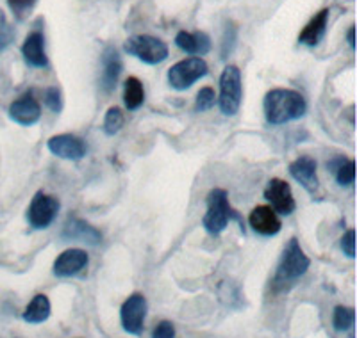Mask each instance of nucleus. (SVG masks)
Masks as SVG:
<instances>
[{"label":"nucleus","instance_id":"1","mask_svg":"<svg viewBox=\"0 0 357 338\" xmlns=\"http://www.w3.org/2000/svg\"><path fill=\"white\" fill-rule=\"evenodd\" d=\"M263 107L268 123L279 127L289 121L301 120L307 111V102L295 89L275 88L266 93Z\"/></svg>","mask_w":357,"mask_h":338},{"label":"nucleus","instance_id":"2","mask_svg":"<svg viewBox=\"0 0 357 338\" xmlns=\"http://www.w3.org/2000/svg\"><path fill=\"white\" fill-rule=\"evenodd\" d=\"M232 219L241 221L240 214L236 212L229 203L227 191L222 189V187L209 191V194H207V212L202 219V226L206 228L207 234L216 237L227 228Z\"/></svg>","mask_w":357,"mask_h":338},{"label":"nucleus","instance_id":"3","mask_svg":"<svg viewBox=\"0 0 357 338\" xmlns=\"http://www.w3.org/2000/svg\"><path fill=\"white\" fill-rule=\"evenodd\" d=\"M309 266H311V260L301 248V242L296 241L295 237L289 239L284 251H282V257H280L279 267H277L275 285H286V283L296 282L301 276L307 273Z\"/></svg>","mask_w":357,"mask_h":338},{"label":"nucleus","instance_id":"4","mask_svg":"<svg viewBox=\"0 0 357 338\" xmlns=\"http://www.w3.org/2000/svg\"><path fill=\"white\" fill-rule=\"evenodd\" d=\"M241 100H243V86H241L240 68L234 65L225 66L220 75V111L225 116H234L240 111Z\"/></svg>","mask_w":357,"mask_h":338},{"label":"nucleus","instance_id":"5","mask_svg":"<svg viewBox=\"0 0 357 338\" xmlns=\"http://www.w3.org/2000/svg\"><path fill=\"white\" fill-rule=\"evenodd\" d=\"M123 49L129 56H134L136 59L151 66L161 65L162 61L168 59V45L159 38L149 36V34L130 36L123 45Z\"/></svg>","mask_w":357,"mask_h":338},{"label":"nucleus","instance_id":"6","mask_svg":"<svg viewBox=\"0 0 357 338\" xmlns=\"http://www.w3.org/2000/svg\"><path fill=\"white\" fill-rule=\"evenodd\" d=\"M207 63L202 57H186L168 70V82L177 91H186L191 86L207 75Z\"/></svg>","mask_w":357,"mask_h":338},{"label":"nucleus","instance_id":"7","mask_svg":"<svg viewBox=\"0 0 357 338\" xmlns=\"http://www.w3.org/2000/svg\"><path fill=\"white\" fill-rule=\"evenodd\" d=\"M61 209V203L56 196L45 194L43 191L34 194L33 202L27 209V221L34 230L49 228L56 219L57 212Z\"/></svg>","mask_w":357,"mask_h":338},{"label":"nucleus","instance_id":"8","mask_svg":"<svg viewBox=\"0 0 357 338\" xmlns=\"http://www.w3.org/2000/svg\"><path fill=\"white\" fill-rule=\"evenodd\" d=\"M146 298L143 294H132L126 299L120 310V319H122V326L127 333L130 335H142L143 326H145L146 319Z\"/></svg>","mask_w":357,"mask_h":338},{"label":"nucleus","instance_id":"9","mask_svg":"<svg viewBox=\"0 0 357 338\" xmlns=\"http://www.w3.org/2000/svg\"><path fill=\"white\" fill-rule=\"evenodd\" d=\"M264 198L270 202V207L275 214L291 216L295 212L296 202L288 182L280 180V178H272L264 189Z\"/></svg>","mask_w":357,"mask_h":338},{"label":"nucleus","instance_id":"10","mask_svg":"<svg viewBox=\"0 0 357 338\" xmlns=\"http://www.w3.org/2000/svg\"><path fill=\"white\" fill-rule=\"evenodd\" d=\"M47 146L56 157L66 159V161H81L88 153L86 143L73 134H59V136L50 137Z\"/></svg>","mask_w":357,"mask_h":338},{"label":"nucleus","instance_id":"11","mask_svg":"<svg viewBox=\"0 0 357 338\" xmlns=\"http://www.w3.org/2000/svg\"><path fill=\"white\" fill-rule=\"evenodd\" d=\"M9 118L22 127H31L41 118V105L33 93H25L9 105Z\"/></svg>","mask_w":357,"mask_h":338},{"label":"nucleus","instance_id":"12","mask_svg":"<svg viewBox=\"0 0 357 338\" xmlns=\"http://www.w3.org/2000/svg\"><path fill=\"white\" fill-rule=\"evenodd\" d=\"M89 257L84 250L72 248V250L63 251L54 262V274L59 278H70L75 274L82 273L88 267Z\"/></svg>","mask_w":357,"mask_h":338},{"label":"nucleus","instance_id":"13","mask_svg":"<svg viewBox=\"0 0 357 338\" xmlns=\"http://www.w3.org/2000/svg\"><path fill=\"white\" fill-rule=\"evenodd\" d=\"M318 164L317 161L309 155H302L296 161H293L289 164V175L295 178L302 187H304L307 193L314 194L320 187V182H318Z\"/></svg>","mask_w":357,"mask_h":338},{"label":"nucleus","instance_id":"14","mask_svg":"<svg viewBox=\"0 0 357 338\" xmlns=\"http://www.w3.org/2000/svg\"><path fill=\"white\" fill-rule=\"evenodd\" d=\"M248 223H250L252 230L256 234L263 235V237H273L282 228L279 216L273 212L272 207L268 205H257L256 209L252 210L250 216H248Z\"/></svg>","mask_w":357,"mask_h":338},{"label":"nucleus","instance_id":"15","mask_svg":"<svg viewBox=\"0 0 357 338\" xmlns=\"http://www.w3.org/2000/svg\"><path fill=\"white\" fill-rule=\"evenodd\" d=\"M123 65L122 57L118 54V50L114 47H106L104 52H102V75H100V88L109 93L116 88V82L120 79V73H122Z\"/></svg>","mask_w":357,"mask_h":338},{"label":"nucleus","instance_id":"16","mask_svg":"<svg viewBox=\"0 0 357 338\" xmlns=\"http://www.w3.org/2000/svg\"><path fill=\"white\" fill-rule=\"evenodd\" d=\"M61 237L65 241H79V242H88L91 246L100 244L102 234L98 232L95 226H91L89 223H86L81 218H68V221L65 223L61 232Z\"/></svg>","mask_w":357,"mask_h":338},{"label":"nucleus","instance_id":"17","mask_svg":"<svg viewBox=\"0 0 357 338\" xmlns=\"http://www.w3.org/2000/svg\"><path fill=\"white\" fill-rule=\"evenodd\" d=\"M22 56L25 63L33 68H47L49 66V57L45 52V36L41 31H33L25 38L22 45Z\"/></svg>","mask_w":357,"mask_h":338},{"label":"nucleus","instance_id":"18","mask_svg":"<svg viewBox=\"0 0 357 338\" xmlns=\"http://www.w3.org/2000/svg\"><path fill=\"white\" fill-rule=\"evenodd\" d=\"M175 45L183 52L190 54V56H206L211 50V38L207 36L202 31H197V33H188V31H181V33L175 36Z\"/></svg>","mask_w":357,"mask_h":338},{"label":"nucleus","instance_id":"19","mask_svg":"<svg viewBox=\"0 0 357 338\" xmlns=\"http://www.w3.org/2000/svg\"><path fill=\"white\" fill-rule=\"evenodd\" d=\"M327 22H329V9L318 11L304 27V31L298 36V41L302 45H307V47H314V45L320 43L325 31H327Z\"/></svg>","mask_w":357,"mask_h":338},{"label":"nucleus","instance_id":"20","mask_svg":"<svg viewBox=\"0 0 357 338\" xmlns=\"http://www.w3.org/2000/svg\"><path fill=\"white\" fill-rule=\"evenodd\" d=\"M50 301L45 294L34 296V299L27 305L24 312V321L29 324H41L50 317Z\"/></svg>","mask_w":357,"mask_h":338},{"label":"nucleus","instance_id":"21","mask_svg":"<svg viewBox=\"0 0 357 338\" xmlns=\"http://www.w3.org/2000/svg\"><path fill=\"white\" fill-rule=\"evenodd\" d=\"M123 102L129 111L139 109L145 102V89L138 77H129L123 86Z\"/></svg>","mask_w":357,"mask_h":338},{"label":"nucleus","instance_id":"22","mask_svg":"<svg viewBox=\"0 0 357 338\" xmlns=\"http://www.w3.org/2000/svg\"><path fill=\"white\" fill-rule=\"evenodd\" d=\"M329 166L333 168L337 184L341 187L352 186L356 180V161L354 159H336Z\"/></svg>","mask_w":357,"mask_h":338},{"label":"nucleus","instance_id":"23","mask_svg":"<svg viewBox=\"0 0 357 338\" xmlns=\"http://www.w3.org/2000/svg\"><path fill=\"white\" fill-rule=\"evenodd\" d=\"M333 324L336 331L352 330L354 324H356V312H354V308L341 306V305L336 306V308H334Z\"/></svg>","mask_w":357,"mask_h":338},{"label":"nucleus","instance_id":"24","mask_svg":"<svg viewBox=\"0 0 357 338\" xmlns=\"http://www.w3.org/2000/svg\"><path fill=\"white\" fill-rule=\"evenodd\" d=\"M123 123H126V118H123V113L120 107H109L106 113V118H104V132L107 136H114L122 130Z\"/></svg>","mask_w":357,"mask_h":338},{"label":"nucleus","instance_id":"25","mask_svg":"<svg viewBox=\"0 0 357 338\" xmlns=\"http://www.w3.org/2000/svg\"><path fill=\"white\" fill-rule=\"evenodd\" d=\"M216 102V95H215V89L213 88H202L197 95V100H195V113H206L209 111L215 105Z\"/></svg>","mask_w":357,"mask_h":338},{"label":"nucleus","instance_id":"26","mask_svg":"<svg viewBox=\"0 0 357 338\" xmlns=\"http://www.w3.org/2000/svg\"><path fill=\"white\" fill-rule=\"evenodd\" d=\"M45 105L49 107L52 113L59 114L63 109V95L61 89L57 86H50V88L45 89Z\"/></svg>","mask_w":357,"mask_h":338},{"label":"nucleus","instance_id":"27","mask_svg":"<svg viewBox=\"0 0 357 338\" xmlns=\"http://www.w3.org/2000/svg\"><path fill=\"white\" fill-rule=\"evenodd\" d=\"M36 2L38 0H8V4L9 8H11L13 15H15L18 20H24L29 13L33 11Z\"/></svg>","mask_w":357,"mask_h":338},{"label":"nucleus","instance_id":"28","mask_svg":"<svg viewBox=\"0 0 357 338\" xmlns=\"http://www.w3.org/2000/svg\"><path fill=\"white\" fill-rule=\"evenodd\" d=\"M13 40H15V31L11 29V25L6 24L4 17L0 15V54L8 49Z\"/></svg>","mask_w":357,"mask_h":338},{"label":"nucleus","instance_id":"29","mask_svg":"<svg viewBox=\"0 0 357 338\" xmlns=\"http://www.w3.org/2000/svg\"><path fill=\"white\" fill-rule=\"evenodd\" d=\"M341 250L349 258L356 257V230L350 228L343 237H341Z\"/></svg>","mask_w":357,"mask_h":338},{"label":"nucleus","instance_id":"30","mask_svg":"<svg viewBox=\"0 0 357 338\" xmlns=\"http://www.w3.org/2000/svg\"><path fill=\"white\" fill-rule=\"evenodd\" d=\"M152 338H175V326L170 321H161L152 331Z\"/></svg>","mask_w":357,"mask_h":338},{"label":"nucleus","instance_id":"31","mask_svg":"<svg viewBox=\"0 0 357 338\" xmlns=\"http://www.w3.org/2000/svg\"><path fill=\"white\" fill-rule=\"evenodd\" d=\"M234 43H236V27L234 25H231V27L225 29V38H223V43H222L223 59H225V57L232 52V49H234Z\"/></svg>","mask_w":357,"mask_h":338},{"label":"nucleus","instance_id":"32","mask_svg":"<svg viewBox=\"0 0 357 338\" xmlns=\"http://www.w3.org/2000/svg\"><path fill=\"white\" fill-rule=\"evenodd\" d=\"M354 34H356V27L352 25V27L349 29V33H347V41H349L350 49L356 50V40H354Z\"/></svg>","mask_w":357,"mask_h":338},{"label":"nucleus","instance_id":"33","mask_svg":"<svg viewBox=\"0 0 357 338\" xmlns=\"http://www.w3.org/2000/svg\"><path fill=\"white\" fill-rule=\"evenodd\" d=\"M350 338H356V337H354V331L352 330H350Z\"/></svg>","mask_w":357,"mask_h":338}]
</instances>
